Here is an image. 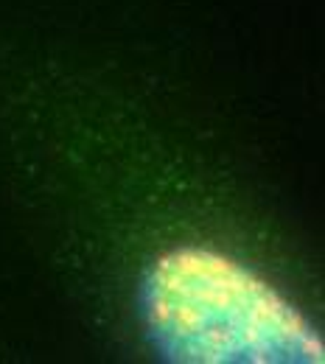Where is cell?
<instances>
[{
	"mask_svg": "<svg viewBox=\"0 0 325 364\" xmlns=\"http://www.w3.org/2000/svg\"><path fill=\"white\" fill-rule=\"evenodd\" d=\"M157 353L180 364H323L325 342L278 286L222 250L180 244L143 280Z\"/></svg>",
	"mask_w": 325,
	"mask_h": 364,
	"instance_id": "obj_1",
	"label": "cell"
}]
</instances>
